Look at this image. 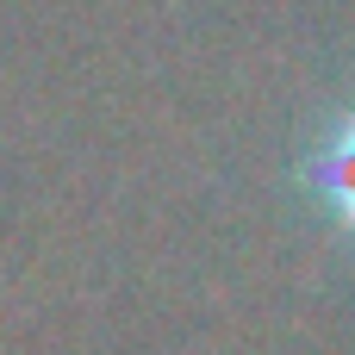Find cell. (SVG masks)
<instances>
[{"label": "cell", "instance_id": "6da1fadb", "mask_svg": "<svg viewBox=\"0 0 355 355\" xmlns=\"http://www.w3.org/2000/svg\"><path fill=\"white\" fill-rule=\"evenodd\" d=\"M306 181H312V193L331 206V218L355 231V112L318 144V156L306 162Z\"/></svg>", "mask_w": 355, "mask_h": 355}]
</instances>
